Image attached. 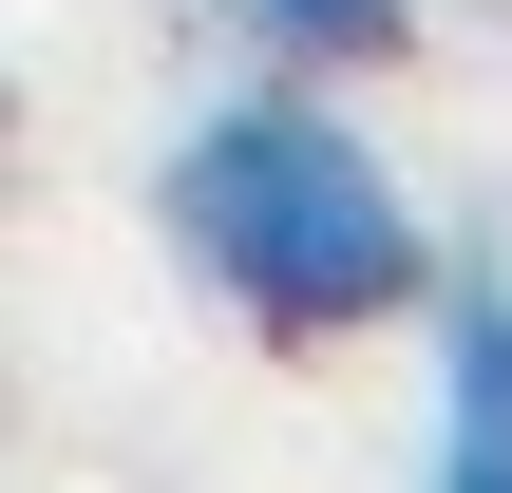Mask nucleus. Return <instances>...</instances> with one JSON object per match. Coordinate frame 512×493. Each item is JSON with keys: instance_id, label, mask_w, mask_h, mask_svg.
<instances>
[{"instance_id": "obj_1", "label": "nucleus", "mask_w": 512, "mask_h": 493, "mask_svg": "<svg viewBox=\"0 0 512 493\" xmlns=\"http://www.w3.org/2000/svg\"><path fill=\"white\" fill-rule=\"evenodd\" d=\"M152 209H171V247H190L266 342H342V323H399V304L437 285L418 190L342 133L323 76H247V95H209V114L171 133Z\"/></svg>"}, {"instance_id": "obj_2", "label": "nucleus", "mask_w": 512, "mask_h": 493, "mask_svg": "<svg viewBox=\"0 0 512 493\" xmlns=\"http://www.w3.org/2000/svg\"><path fill=\"white\" fill-rule=\"evenodd\" d=\"M418 304H437V475L512 493V247H456Z\"/></svg>"}, {"instance_id": "obj_3", "label": "nucleus", "mask_w": 512, "mask_h": 493, "mask_svg": "<svg viewBox=\"0 0 512 493\" xmlns=\"http://www.w3.org/2000/svg\"><path fill=\"white\" fill-rule=\"evenodd\" d=\"M228 38L266 76H380V57H418V0H228Z\"/></svg>"}, {"instance_id": "obj_4", "label": "nucleus", "mask_w": 512, "mask_h": 493, "mask_svg": "<svg viewBox=\"0 0 512 493\" xmlns=\"http://www.w3.org/2000/svg\"><path fill=\"white\" fill-rule=\"evenodd\" d=\"M0 133H19V95H0Z\"/></svg>"}]
</instances>
